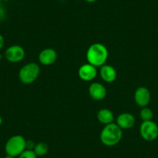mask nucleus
Returning <instances> with one entry per match:
<instances>
[{"label": "nucleus", "instance_id": "f257e3e1", "mask_svg": "<svg viewBox=\"0 0 158 158\" xmlns=\"http://www.w3.org/2000/svg\"><path fill=\"white\" fill-rule=\"evenodd\" d=\"M109 57L107 48L101 43H95L91 45L86 52V59L88 63L96 68H100L106 64Z\"/></svg>", "mask_w": 158, "mask_h": 158}, {"label": "nucleus", "instance_id": "f03ea898", "mask_svg": "<svg viewBox=\"0 0 158 158\" xmlns=\"http://www.w3.org/2000/svg\"><path fill=\"white\" fill-rule=\"evenodd\" d=\"M122 138L123 130L115 123L105 126L100 133V140L106 147L117 145Z\"/></svg>", "mask_w": 158, "mask_h": 158}, {"label": "nucleus", "instance_id": "7ed1b4c3", "mask_svg": "<svg viewBox=\"0 0 158 158\" xmlns=\"http://www.w3.org/2000/svg\"><path fill=\"white\" fill-rule=\"evenodd\" d=\"M40 73V65L35 62H30L20 68L19 71V78L23 84L30 85L38 78Z\"/></svg>", "mask_w": 158, "mask_h": 158}, {"label": "nucleus", "instance_id": "20e7f679", "mask_svg": "<svg viewBox=\"0 0 158 158\" xmlns=\"http://www.w3.org/2000/svg\"><path fill=\"white\" fill-rule=\"evenodd\" d=\"M26 139L21 135H14L11 136L6 143V153L14 157L19 156L26 150Z\"/></svg>", "mask_w": 158, "mask_h": 158}, {"label": "nucleus", "instance_id": "39448f33", "mask_svg": "<svg viewBox=\"0 0 158 158\" xmlns=\"http://www.w3.org/2000/svg\"><path fill=\"white\" fill-rule=\"evenodd\" d=\"M139 134L147 142L154 141L158 137L157 124L153 120L143 122L139 127Z\"/></svg>", "mask_w": 158, "mask_h": 158}, {"label": "nucleus", "instance_id": "423d86ee", "mask_svg": "<svg viewBox=\"0 0 158 158\" xmlns=\"http://www.w3.org/2000/svg\"><path fill=\"white\" fill-rule=\"evenodd\" d=\"M25 55V50L19 45L9 47L5 51V58L10 63H19L22 61Z\"/></svg>", "mask_w": 158, "mask_h": 158}, {"label": "nucleus", "instance_id": "0eeeda50", "mask_svg": "<svg viewBox=\"0 0 158 158\" xmlns=\"http://www.w3.org/2000/svg\"><path fill=\"white\" fill-rule=\"evenodd\" d=\"M151 99V94L150 90L144 86L136 89L134 93V100L138 106L141 108L147 107Z\"/></svg>", "mask_w": 158, "mask_h": 158}, {"label": "nucleus", "instance_id": "6e6552de", "mask_svg": "<svg viewBox=\"0 0 158 158\" xmlns=\"http://www.w3.org/2000/svg\"><path fill=\"white\" fill-rule=\"evenodd\" d=\"M97 68L89 63L84 64L78 69L79 77L84 81H92L97 76Z\"/></svg>", "mask_w": 158, "mask_h": 158}, {"label": "nucleus", "instance_id": "1a4fd4ad", "mask_svg": "<svg viewBox=\"0 0 158 158\" xmlns=\"http://www.w3.org/2000/svg\"><path fill=\"white\" fill-rule=\"evenodd\" d=\"M57 54L53 48H45L40 52L38 56L39 62L44 66H50L57 60Z\"/></svg>", "mask_w": 158, "mask_h": 158}, {"label": "nucleus", "instance_id": "9d476101", "mask_svg": "<svg viewBox=\"0 0 158 158\" xmlns=\"http://www.w3.org/2000/svg\"><path fill=\"white\" fill-rule=\"evenodd\" d=\"M89 93L91 98L95 101H102L106 97V87L99 82H92L89 87Z\"/></svg>", "mask_w": 158, "mask_h": 158}, {"label": "nucleus", "instance_id": "9b49d317", "mask_svg": "<svg viewBox=\"0 0 158 158\" xmlns=\"http://www.w3.org/2000/svg\"><path fill=\"white\" fill-rule=\"evenodd\" d=\"M136 123V118L133 114L130 112H123L118 115L116 124L122 130H130L133 128Z\"/></svg>", "mask_w": 158, "mask_h": 158}, {"label": "nucleus", "instance_id": "f8f14e48", "mask_svg": "<svg viewBox=\"0 0 158 158\" xmlns=\"http://www.w3.org/2000/svg\"><path fill=\"white\" fill-rule=\"evenodd\" d=\"M99 74L101 78L106 83H112L116 80L117 71L112 65L104 64L100 67Z\"/></svg>", "mask_w": 158, "mask_h": 158}, {"label": "nucleus", "instance_id": "ddd939ff", "mask_svg": "<svg viewBox=\"0 0 158 158\" xmlns=\"http://www.w3.org/2000/svg\"><path fill=\"white\" fill-rule=\"evenodd\" d=\"M97 118L98 120L102 124H104L105 126L108 124L112 123L114 122V114L110 109H101L97 113Z\"/></svg>", "mask_w": 158, "mask_h": 158}, {"label": "nucleus", "instance_id": "4468645a", "mask_svg": "<svg viewBox=\"0 0 158 158\" xmlns=\"http://www.w3.org/2000/svg\"><path fill=\"white\" fill-rule=\"evenodd\" d=\"M49 147L48 144L44 142H40L35 145L33 152L37 156H44L48 153Z\"/></svg>", "mask_w": 158, "mask_h": 158}, {"label": "nucleus", "instance_id": "2eb2a0df", "mask_svg": "<svg viewBox=\"0 0 158 158\" xmlns=\"http://www.w3.org/2000/svg\"><path fill=\"white\" fill-rule=\"evenodd\" d=\"M139 117L143 120V122L146 121H151L153 117V112L151 109L147 107L142 108V109L139 112Z\"/></svg>", "mask_w": 158, "mask_h": 158}, {"label": "nucleus", "instance_id": "dca6fc26", "mask_svg": "<svg viewBox=\"0 0 158 158\" xmlns=\"http://www.w3.org/2000/svg\"><path fill=\"white\" fill-rule=\"evenodd\" d=\"M18 158H37V156L35 154L33 150H25L18 156Z\"/></svg>", "mask_w": 158, "mask_h": 158}, {"label": "nucleus", "instance_id": "f3484780", "mask_svg": "<svg viewBox=\"0 0 158 158\" xmlns=\"http://www.w3.org/2000/svg\"><path fill=\"white\" fill-rule=\"evenodd\" d=\"M35 145H36V143L33 140H27V142H26V150H33Z\"/></svg>", "mask_w": 158, "mask_h": 158}, {"label": "nucleus", "instance_id": "a211bd4d", "mask_svg": "<svg viewBox=\"0 0 158 158\" xmlns=\"http://www.w3.org/2000/svg\"><path fill=\"white\" fill-rule=\"evenodd\" d=\"M6 16V10H4L3 7L0 6V22L5 19Z\"/></svg>", "mask_w": 158, "mask_h": 158}, {"label": "nucleus", "instance_id": "6ab92c4d", "mask_svg": "<svg viewBox=\"0 0 158 158\" xmlns=\"http://www.w3.org/2000/svg\"><path fill=\"white\" fill-rule=\"evenodd\" d=\"M4 45H5V39L2 34H0V51L3 48Z\"/></svg>", "mask_w": 158, "mask_h": 158}, {"label": "nucleus", "instance_id": "aec40b11", "mask_svg": "<svg viewBox=\"0 0 158 158\" xmlns=\"http://www.w3.org/2000/svg\"><path fill=\"white\" fill-rule=\"evenodd\" d=\"M85 2H89V3H93V2H95L97 0H85Z\"/></svg>", "mask_w": 158, "mask_h": 158}, {"label": "nucleus", "instance_id": "412c9836", "mask_svg": "<svg viewBox=\"0 0 158 158\" xmlns=\"http://www.w3.org/2000/svg\"><path fill=\"white\" fill-rule=\"evenodd\" d=\"M5 158H15L14 156H11V155H9V154H6V156H5Z\"/></svg>", "mask_w": 158, "mask_h": 158}, {"label": "nucleus", "instance_id": "4be33fe9", "mask_svg": "<svg viewBox=\"0 0 158 158\" xmlns=\"http://www.w3.org/2000/svg\"><path fill=\"white\" fill-rule=\"evenodd\" d=\"M2 122H3V119H2V116H1V115H0V126L2 125Z\"/></svg>", "mask_w": 158, "mask_h": 158}, {"label": "nucleus", "instance_id": "5701e85b", "mask_svg": "<svg viewBox=\"0 0 158 158\" xmlns=\"http://www.w3.org/2000/svg\"><path fill=\"white\" fill-rule=\"evenodd\" d=\"M2 1H4V2H8V1H10V0H2Z\"/></svg>", "mask_w": 158, "mask_h": 158}, {"label": "nucleus", "instance_id": "b1692460", "mask_svg": "<svg viewBox=\"0 0 158 158\" xmlns=\"http://www.w3.org/2000/svg\"><path fill=\"white\" fill-rule=\"evenodd\" d=\"M111 158H116V157H111Z\"/></svg>", "mask_w": 158, "mask_h": 158}, {"label": "nucleus", "instance_id": "393cba45", "mask_svg": "<svg viewBox=\"0 0 158 158\" xmlns=\"http://www.w3.org/2000/svg\"><path fill=\"white\" fill-rule=\"evenodd\" d=\"M157 33H158V28H157Z\"/></svg>", "mask_w": 158, "mask_h": 158}, {"label": "nucleus", "instance_id": "a878e982", "mask_svg": "<svg viewBox=\"0 0 158 158\" xmlns=\"http://www.w3.org/2000/svg\"><path fill=\"white\" fill-rule=\"evenodd\" d=\"M1 1H2V0H0V2H1Z\"/></svg>", "mask_w": 158, "mask_h": 158}]
</instances>
